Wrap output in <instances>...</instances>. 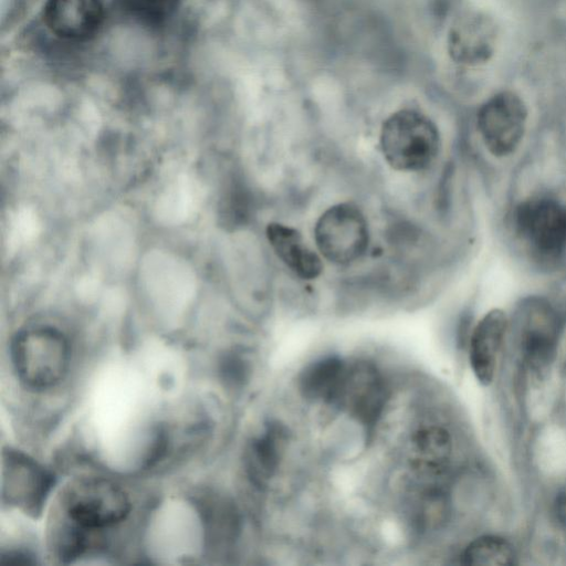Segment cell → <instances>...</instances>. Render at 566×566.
I'll return each instance as SVG.
<instances>
[{"mask_svg":"<svg viewBox=\"0 0 566 566\" xmlns=\"http://www.w3.org/2000/svg\"><path fill=\"white\" fill-rule=\"evenodd\" d=\"M11 359L19 379L27 387L46 389L61 381L67 371L69 342L54 327H31L13 337Z\"/></svg>","mask_w":566,"mask_h":566,"instance_id":"2","label":"cell"},{"mask_svg":"<svg viewBox=\"0 0 566 566\" xmlns=\"http://www.w3.org/2000/svg\"><path fill=\"white\" fill-rule=\"evenodd\" d=\"M2 565H30L34 564L32 556L22 552H6L1 555Z\"/></svg>","mask_w":566,"mask_h":566,"instance_id":"20","label":"cell"},{"mask_svg":"<svg viewBox=\"0 0 566 566\" xmlns=\"http://www.w3.org/2000/svg\"><path fill=\"white\" fill-rule=\"evenodd\" d=\"M128 9L139 19L157 23L169 18L180 0H124Z\"/></svg>","mask_w":566,"mask_h":566,"instance_id":"18","label":"cell"},{"mask_svg":"<svg viewBox=\"0 0 566 566\" xmlns=\"http://www.w3.org/2000/svg\"><path fill=\"white\" fill-rule=\"evenodd\" d=\"M379 147L385 161L392 169L418 172L436 161L441 137L429 116L413 108H401L382 122Z\"/></svg>","mask_w":566,"mask_h":566,"instance_id":"1","label":"cell"},{"mask_svg":"<svg viewBox=\"0 0 566 566\" xmlns=\"http://www.w3.org/2000/svg\"><path fill=\"white\" fill-rule=\"evenodd\" d=\"M387 401L382 375L369 361L347 364L339 386L329 405L346 412L371 431L378 422Z\"/></svg>","mask_w":566,"mask_h":566,"instance_id":"6","label":"cell"},{"mask_svg":"<svg viewBox=\"0 0 566 566\" xmlns=\"http://www.w3.org/2000/svg\"><path fill=\"white\" fill-rule=\"evenodd\" d=\"M315 245L321 255L337 265L360 260L369 245V227L363 211L352 202L328 207L314 226Z\"/></svg>","mask_w":566,"mask_h":566,"instance_id":"3","label":"cell"},{"mask_svg":"<svg viewBox=\"0 0 566 566\" xmlns=\"http://www.w3.org/2000/svg\"><path fill=\"white\" fill-rule=\"evenodd\" d=\"M265 234L274 253L295 275L303 280H314L321 275L322 259L297 229L281 222H270Z\"/></svg>","mask_w":566,"mask_h":566,"instance_id":"13","label":"cell"},{"mask_svg":"<svg viewBox=\"0 0 566 566\" xmlns=\"http://www.w3.org/2000/svg\"><path fill=\"white\" fill-rule=\"evenodd\" d=\"M513 327L523 360L542 371L556 354L562 328L558 312L543 297H527L517 306Z\"/></svg>","mask_w":566,"mask_h":566,"instance_id":"5","label":"cell"},{"mask_svg":"<svg viewBox=\"0 0 566 566\" xmlns=\"http://www.w3.org/2000/svg\"><path fill=\"white\" fill-rule=\"evenodd\" d=\"M507 329L505 312L493 308L484 314L472 332L469 346L470 365L478 381L484 386H489L494 379Z\"/></svg>","mask_w":566,"mask_h":566,"instance_id":"12","label":"cell"},{"mask_svg":"<svg viewBox=\"0 0 566 566\" xmlns=\"http://www.w3.org/2000/svg\"><path fill=\"white\" fill-rule=\"evenodd\" d=\"M287 442V430L277 421L265 424L248 444L245 467L251 481L264 486L276 473Z\"/></svg>","mask_w":566,"mask_h":566,"instance_id":"14","label":"cell"},{"mask_svg":"<svg viewBox=\"0 0 566 566\" xmlns=\"http://www.w3.org/2000/svg\"><path fill=\"white\" fill-rule=\"evenodd\" d=\"M63 510L66 520L84 530L94 531L125 520L130 511V502L126 493L113 482L91 478L67 489Z\"/></svg>","mask_w":566,"mask_h":566,"instance_id":"4","label":"cell"},{"mask_svg":"<svg viewBox=\"0 0 566 566\" xmlns=\"http://www.w3.org/2000/svg\"><path fill=\"white\" fill-rule=\"evenodd\" d=\"M43 20L59 38L84 41L94 36L104 20L102 0H46Z\"/></svg>","mask_w":566,"mask_h":566,"instance_id":"11","label":"cell"},{"mask_svg":"<svg viewBox=\"0 0 566 566\" xmlns=\"http://www.w3.org/2000/svg\"><path fill=\"white\" fill-rule=\"evenodd\" d=\"M527 123L524 101L514 92L502 91L488 98L476 113V126L488 150L506 157L520 146Z\"/></svg>","mask_w":566,"mask_h":566,"instance_id":"8","label":"cell"},{"mask_svg":"<svg viewBox=\"0 0 566 566\" xmlns=\"http://www.w3.org/2000/svg\"><path fill=\"white\" fill-rule=\"evenodd\" d=\"M52 483V475L28 455L14 450L3 452V502L34 515L41 512Z\"/></svg>","mask_w":566,"mask_h":566,"instance_id":"9","label":"cell"},{"mask_svg":"<svg viewBox=\"0 0 566 566\" xmlns=\"http://www.w3.org/2000/svg\"><path fill=\"white\" fill-rule=\"evenodd\" d=\"M221 374L231 386H242L249 378L250 367L245 358L230 354L222 360Z\"/></svg>","mask_w":566,"mask_h":566,"instance_id":"19","label":"cell"},{"mask_svg":"<svg viewBox=\"0 0 566 566\" xmlns=\"http://www.w3.org/2000/svg\"><path fill=\"white\" fill-rule=\"evenodd\" d=\"M554 510L556 518L566 528V485L556 494Z\"/></svg>","mask_w":566,"mask_h":566,"instance_id":"21","label":"cell"},{"mask_svg":"<svg viewBox=\"0 0 566 566\" xmlns=\"http://www.w3.org/2000/svg\"><path fill=\"white\" fill-rule=\"evenodd\" d=\"M514 546L504 537L482 535L467 545L461 563L473 566H507L515 563Z\"/></svg>","mask_w":566,"mask_h":566,"instance_id":"17","label":"cell"},{"mask_svg":"<svg viewBox=\"0 0 566 566\" xmlns=\"http://www.w3.org/2000/svg\"><path fill=\"white\" fill-rule=\"evenodd\" d=\"M452 439L447 429L431 424L417 430L410 441L409 460L413 470L423 476H437L449 467Z\"/></svg>","mask_w":566,"mask_h":566,"instance_id":"15","label":"cell"},{"mask_svg":"<svg viewBox=\"0 0 566 566\" xmlns=\"http://www.w3.org/2000/svg\"><path fill=\"white\" fill-rule=\"evenodd\" d=\"M499 29L486 13L468 11L451 25L447 49L451 60L460 65L476 66L486 63L494 54Z\"/></svg>","mask_w":566,"mask_h":566,"instance_id":"10","label":"cell"},{"mask_svg":"<svg viewBox=\"0 0 566 566\" xmlns=\"http://www.w3.org/2000/svg\"><path fill=\"white\" fill-rule=\"evenodd\" d=\"M346 365L338 356H326L310 363L298 377L302 396L308 400L331 403Z\"/></svg>","mask_w":566,"mask_h":566,"instance_id":"16","label":"cell"},{"mask_svg":"<svg viewBox=\"0 0 566 566\" xmlns=\"http://www.w3.org/2000/svg\"><path fill=\"white\" fill-rule=\"evenodd\" d=\"M517 235L536 254L557 258L566 250V207L549 197H534L514 211Z\"/></svg>","mask_w":566,"mask_h":566,"instance_id":"7","label":"cell"}]
</instances>
